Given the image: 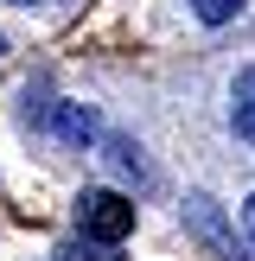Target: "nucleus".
Instances as JSON below:
<instances>
[{
  "label": "nucleus",
  "instance_id": "1",
  "mask_svg": "<svg viewBox=\"0 0 255 261\" xmlns=\"http://www.w3.org/2000/svg\"><path fill=\"white\" fill-rule=\"evenodd\" d=\"M70 217H76V229H83V242H89V261H121L115 249H121V236L134 229V204H128L121 191H109V185L76 191Z\"/></svg>",
  "mask_w": 255,
  "mask_h": 261
},
{
  "label": "nucleus",
  "instance_id": "2",
  "mask_svg": "<svg viewBox=\"0 0 255 261\" xmlns=\"http://www.w3.org/2000/svg\"><path fill=\"white\" fill-rule=\"evenodd\" d=\"M45 127H51V140H64V147H89V140L102 134L96 109H83V102H51Z\"/></svg>",
  "mask_w": 255,
  "mask_h": 261
},
{
  "label": "nucleus",
  "instance_id": "3",
  "mask_svg": "<svg viewBox=\"0 0 255 261\" xmlns=\"http://www.w3.org/2000/svg\"><path fill=\"white\" fill-rule=\"evenodd\" d=\"M230 127H236V134H255V64L236 76V89H230Z\"/></svg>",
  "mask_w": 255,
  "mask_h": 261
},
{
  "label": "nucleus",
  "instance_id": "4",
  "mask_svg": "<svg viewBox=\"0 0 255 261\" xmlns=\"http://www.w3.org/2000/svg\"><path fill=\"white\" fill-rule=\"evenodd\" d=\"M109 166H115L121 178H134V185H147V160H140V147H134V140L109 134Z\"/></svg>",
  "mask_w": 255,
  "mask_h": 261
},
{
  "label": "nucleus",
  "instance_id": "5",
  "mask_svg": "<svg viewBox=\"0 0 255 261\" xmlns=\"http://www.w3.org/2000/svg\"><path fill=\"white\" fill-rule=\"evenodd\" d=\"M191 13H198L204 25H230L242 13V0H191Z\"/></svg>",
  "mask_w": 255,
  "mask_h": 261
},
{
  "label": "nucleus",
  "instance_id": "6",
  "mask_svg": "<svg viewBox=\"0 0 255 261\" xmlns=\"http://www.w3.org/2000/svg\"><path fill=\"white\" fill-rule=\"evenodd\" d=\"M242 229H249V242H255V198L242 204Z\"/></svg>",
  "mask_w": 255,
  "mask_h": 261
},
{
  "label": "nucleus",
  "instance_id": "7",
  "mask_svg": "<svg viewBox=\"0 0 255 261\" xmlns=\"http://www.w3.org/2000/svg\"><path fill=\"white\" fill-rule=\"evenodd\" d=\"M13 7H32V0H13Z\"/></svg>",
  "mask_w": 255,
  "mask_h": 261
}]
</instances>
